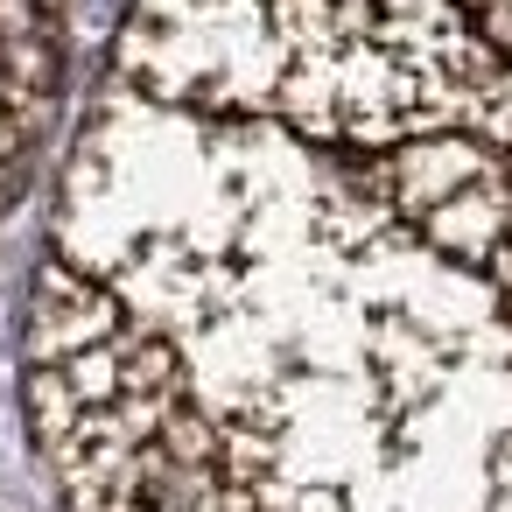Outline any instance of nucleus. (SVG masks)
Masks as SVG:
<instances>
[{
    "label": "nucleus",
    "instance_id": "1",
    "mask_svg": "<svg viewBox=\"0 0 512 512\" xmlns=\"http://www.w3.org/2000/svg\"><path fill=\"white\" fill-rule=\"evenodd\" d=\"M22 414L57 512H512V309L323 148L99 78Z\"/></svg>",
    "mask_w": 512,
    "mask_h": 512
},
{
    "label": "nucleus",
    "instance_id": "2",
    "mask_svg": "<svg viewBox=\"0 0 512 512\" xmlns=\"http://www.w3.org/2000/svg\"><path fill=\"white\" fill-rule=\"evenodd\" d=\"M64 106V0H0V218L36 176Z\"/></svg>",
    "mask_w": 512,
    "mask_h": 512
},
{
    "label": "nucleus",
    "instance_id": "3",
    "mask_svg": "<svg viewBox=\"0 0 512 512\" xmlns=\"http://www.w3.org/2000/svg\"><path fill=\"white\" fill-rule=\"evenodd\" d=\"M463 8H470V15H477V29L512 57V0H463Z\"/></svg>",
    "mask_w": 512,
    "mask_h": 512
},
{
    "label": "nucleus",
    "instance_id": "4",
    "mask_svg": "<svg viewBox=\"0 0 512 512\" xmlns=\"http://www.w3.org/2000/svg\"><path fill=\"white\" fill-rule=\"evenodd\" d=\"M491 288H498L505 309H512V239H505V253H498V267H491Z\"/></svg>",
    "mask_w": 512,
    "mask_h": 512
}]
</instances>
